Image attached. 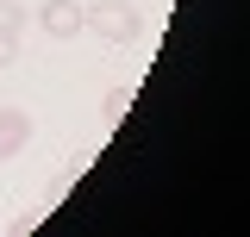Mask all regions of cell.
Segmentation results:
<instances>
[{
  "label": "cell",
  "mask_w": 250,
  "mask_h": 237,
  "mask_svg": "<svg viewBox=\"0 0 250 237\" xmlns=\"http://www.w3.org/2000/svg\"><path fill=\"white\" fill-rule=\"evenodd\" d=\"M88 31L106 38V44H131V38L144 31V19H138L125 0H94V6H88Z\"/></svg>",
  "instance_id": "1"
},
{
  "label": "cell",
  "mask_w": 250,
  "mask_h": 237,
  "mask_svg": "<svg viewBox=\"0 0 250 237\" xmlns=\"http://www.w3.org/2000/svg\"><path fill=\"white\" fill-rule=\"evenodd\" d=\"M38 25H44V38H75V31H88V6L82 0H44Z\"/></svg>",
  "instance_id": "2"
},
{
  "label": "cell",
  "mask_w": 250,
  "mask_h": 237,
  "mask_svg": "<svg viewBox=\"0 0 250 237\" xmlns=\"http://www.w3.org/2000/svg\"><path fill=\"white\" fill-rule=\"evenodd\" d=\"M31 113L25 106H0V162H13V156H25V144H31Z\"/></svg>",
  "instance_id": "3"
},
{
  "label": "cell",
  "mask_w": 250,
  "mask_h": 237,
  "mask_svg": "<svg viewBox=\"0 0 250 237\" xmlns=\"http://www.w3.org/2000/svg\"><path fill=\"white\" fill-rule=\"evenodd\" d=\"M125 113H131V88H106V100H100V125H119Z\"/></svg>",
  "instance_id": "4"
},
{
  "label": "cell",
  "mask_w": 250,
  "mask_h": 237,
  "mask_svg": "<svg viewBox=\"0 0 250 237\" xmlns=\"http://www.w3.org/2000/svg\"><path fill=\"white\" fill-rule=\"evenodd\" d=\"M25 31V6L19 0H0V38H19Z\"/></svg>",
  "instance_id": "5"
},
{
  "label": "cell",
  "mask_w": 250,
  "mask_h": 237,
  "mask_svg": "<svg viewBox=\"0 0 250 237\" xmlns=\"http://www.w3.org/2000/svg\"><path fill=\"white\" fill-rule=\"evenodd\" d=\"M75 181H82V169H62V175L50 181V194H57V200H62V194H75Z\"/></svg>",
  "instance_id": "6"
},
{
  "label": "cell",
  "mask_w": 250,
  "mask_h": 237,
  "mask_svg": "<svg viewBox=\"0 0 250 237\" xmlns=\"http://www.w3.org/2000/svg\"><path fill=\"white\" fill-rule=\"evenodd\" d=\"M13 57H19V38H0V69H6Z\"/></svg>",
  "instance_id": "7"
}]
</instances>
